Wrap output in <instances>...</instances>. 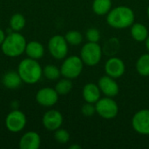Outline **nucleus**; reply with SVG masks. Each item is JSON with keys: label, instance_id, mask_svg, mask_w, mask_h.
Listing matches in <instances>:
<instances>
[{"label": "nucleus", "instance_id": "24", "mask_svg": "<svg viewBox=\"0 0 149 149\" xmlns=\"http://www.w3.org/2000/svg\"><path fill=\"white\" fill-rule=\"evenodd\" d=\"M65 40L67 41L68 45H79L82 43L83 41V36L79 31H68L65 36Z\"/></svg>", "mask_w": 149, "mask_h": 149}, {"label": "nucleus", "instance_id": "20", "mask_svg": "<svg viewBox=\"0 0 149 149\" xmlns=\"http://www.w3.org/2000/svg\"><path fill=\"white\" fill-rule=\"evenodd\" d=\"M136 70L141 76H149V52L141 55L136 62Z\"/></svg>", "mask_w": 149, "mask_h": 149}, {"label": "nucleus", "instance_id": "6", "mask_svg": "<svg viewBox=\"0 0 149 149\" xmlns=\"http://www.w3.org/2000/svg\"><path fill=\"white\" fill-rule=\"evenodd\" d=\"M96 113L102 118L110 120L117 116L119 113V107L115 100L111 97H107L100 99L95 103Z\"/></svg>", "mask_w": 149, "mask_h": 149}, {"label": "nucleus", "instance_id": "1", "mask_svg": "<svg viewBox=\"0 0 149 149\" xmlns=\"http://www.w3.org/2000/svg\"><path fill=\"white\" fill-rule=\"evenodd\" d=\"M135 16L134 10L125 5L117 6L107 13V24L115 29H125L132 26L134 23Z\"/></svg>", "mask_w": 149, "mask_h": 149}, {"label": "nucleus", "instance_id": "11", "mask_svg": "<svg viewBox=\"0 0 149 149\" xmlns=\"http://www.w3.org/2000/svg\"><path fill=\"white\" fill-rule=\"evenodd\" d=\"M58 100V93L55 89L50 87L42 88L36 94V100L43 107H52L57 103Z\"/></svg>", "mask_w": 149, "mask_h": 149}, {"label": "nucleus", "instance_id": "17", "mask_svg": "<svg viewBox=\"0 0 149 149\" xmlns=\"http://www.w3.org/2000/svg\"><path fill=\"white\" fill-rule=\"evenodd\" d=\"M2 82L6 88L16 89L20 86L22 83V79L17 72L10 71L3 76Z\"/></svg>", "mask_w": 149, "mask_h": 149}, {"label": "nucleus", "instance_id": "12", "mask_svg": "<svg viewBox=\"0 0 149 149\" xmlns=\"http://www.w3.org/2000/svg\"><path fill=\"white\" fill-rule=\"evenodd\" d=\"M126 70V66L124 62L119 58H109L105 64V72L107 75L113 78L118 79L121 77Z\"/></svg>", "mask_w": 149, "mask_h": 149}, {"label": "nucleus", "instance_id": "8", "mask_svg": "<svg viewBox=\"0 0 149 149\" xmlns=\"http://www.w3.org/2000/svg\"><path fill=\"white\" fill-rule=\"evenodd\" d=\"M26 124V117L23 112L19 110L11 111L5 119V126L7 129L12 133H17L24 129Z\"/></svg>", "mask_w": 149, "mask_h": 149}, {"label": "nucleus", "instance_id": "30", "mask_svg": "<svg viewBox=\"0 0 149 149\" xmlns=\"http://www.w3.org/2000/svg\"><path fill=\"white\" fill-rule=\"evenodd\" d=\"M81 148V147L79 146V145H72L71 147H70V149H80Z\"/></svg>", "mask_w": 149, "mask_h": 149}, {"label": "nucleus", "instance_id": "3", "mask_svg": "<svg viewBox=\"0 0 149 149\" xmlns=\"http://www.w3.org/2000/svg\"><path fill=\"white\" fill-rule=\"evenodd\" d=\"M26 40L24 37L18 31L11 32L5 37L1 45L2 52L8 57L15 58L23 54L26 47Z\"/></svg>", "mask_w": 149, "mask_h": 149}, {"label": "nucleus", "instance_id": "14", "mask_svg": "<svg viewBox=\"0 0 149 149\" xmlns=\"http://www.w3.org/2000/svg\"><path fill=\"white\" fill-rule=\"evenodd\" d=\"M41 140L38 134L36 132H28L24 134L19 141L21 149H38L40 147Z\"/></svg>", "mask_w": 149, "mask_h": 149}, {"label": "nucleus", "instance_id": "5", "mask_svg": "<svg viewBox=\"0 0 149 149\" xmlns=\"http://www.w3.org/2000/svg\"><path fill=\"white\" fill-rule=\"evenodd\" d=\"M84 63L80 57L70 56L65 58L60 67L61 75L67 79H75L80 75Z\"/></svg>", "mask_w": 149, "mask_h": 149}, {"label": "nucleus", "instance_id": "21", "mask_svg": "<svg viewBox=\"0 0 149 149\" xmlns=\"http://www.w3.org/2000/svg\"><path fill=\"white\" fill-rule=\"evenodd\" d=\"M24 25H25V18L20 13L14 14L10 19V26L12 31H19L24 27Z\"/></svg>", "mask_w": 149, "mask_h": 149}, {"label": "nucleus", "instance_id": "29", "mask_svg": "<svg viewBox=\"0 0 149 149\" xmlns=\"http://www.w3.org/2000/svg\"><path fill=\"white\" fill-rule=\"evenodd\" d=\"M145 41H146V48H147L148 52H149V35H148V37L147 38V39H146Z\"/></svg>", "mask_w": 149, "mask_h": 149}, {"label": "nucleus", "instance_id": "15", "mask_svg": "<svg viewBox=\"0 0 149 149\" xmlns=\"http://www.w3.org/2000/svg\"><path fill=\"white\" fill-rule=\"evenodd\" d=\"M100 89L98 85L93 83L86 84L82 91V95L86 102L95 104L100 99Z\"/></svg>", "mask_w": 149, "mask_h": 149}, {"label": "nucleus", "instance_id": "18", "mask_svg": "<svg viewBox=\"0 0 149 149\" xmlns=\"http://www.w3.org/2000/svg\"><path fill=\"white\" fill-rule=\"evenodd\" d=\"M131 35L134 40L142 42L148 37V30L141 23H134L131 26Z\"/></svg>", "mask_w": 149, "mask_h": 149}, {"label": "nucleus", "instance_id": "22", "mask_svg": "<svg viewBox=\"0 0 149 149\" xmlns=\"http://www.w3.org/2000/svg\"><path fill=\"white\" fill-rule=\"evenodd\" d=\"M72 89V83L70 80V79L67 78L60 79L55 86V90L57 91L58 95H66L71 92Z\"/></svg>", "mask_w": 149, "mask_h": 149}, {"label": "nucleus", "instance_id": "27", "mask_svg": "<svg viewBox=\"0 0 149 149\" xmlns=\"http://www.w3.org/2000/svg\"><path fill=\"white\" fill-rule=\"evenodd\" d=\"M81 112H82V113H83L84 116H86V117H91V116H93L96 113L95 105L94 104H92V103L86 102V104L82 106Z\"/></svg>", "mask_w": 149, "mask_h": 149}, {"label": "nucleus", "instance_id": "16", "mask_svg": "<svg viewBox=\"0 0 149 149\" xmlns=\"http://www.w3.org/2000/svg\"><path fill=\"white\" fill-rule=\"evenodd\" d=\"M24 52L29 58L38 60L44 56L45 49L41 43L38 41H31L26 45Z\"/></svg>", "mask_w": 149, "mask_h": 149}, {"label": "nucleus", "instance_id": "4", "mask_svg": "<svg viewBox=\"0 0 149 149\" xmlns=\"http://www.w3.org/2000/svg\"><path fill=\"white\" fill-rule=\"evenodd\" d=\"M102 57V50L98 43L88 42L83 45L80 52V58L84 64L88 66L98 65Z\"/></svg>", "mask_w": 149, "mask_h": 149}, {"label": "nucleus", "instance_id": "10", "mask_svg": "<svg viewBox=\"0 0 149 149\" xmlns=\"http://www.w3.org/2000/svg\"><path fill=\"white\" fill-rule=\"evenodd\" d=\"M98 86L100 89V92L107 97H115L120 92V87L118 83L115 81V79L108 75L101 77L99 79Z\"/></svg>", "mask_w": 149, "mask_h": 149}, {"label": "nucleus", "instance_id": "7", "mask_svg": "<svg viewBox=\"0 0 149 149\" xmlns=\"http://www.w3.org/2000/svg\"><path fill=\"white\" fill-rule=\"evenodd\" d=\"M48 49L51 55L56 59H63L68 52V43L61 35L52 37L48 42Z\"/></svg>", "mask_w": 149, "mask_h": 149}, {"label": "nucleus", "instance_id": "9", "mask_svg": "<svg viewBox=\"0 0 149 149\" xmlns=\"http://www.w3.org/2000/svg\"><path fill=\"white\" fill-rule=\"evenodd\" d=\"M132 127L135 132L143 135L149 134V109L137 112L132 119Z\"/></svg>", "mask_w": 149, "mask_h": 149}, {"label": "nucleus", "instance_id": "28", "mask_svg": "<svg viewBox=\"0 0 149 149\" xmlns=\"http://www.w3.org/2000/svg\"><path fill=\"white\" fill-rule=\"evenodd\" d=\"M4 38H5V34H4V32H3V31L2 29H0V45L3 44Z\"/></svg>", "mask_w": 149, "mask_h": 149}, {"label": "nucleus", "instance_id": "13", "mask_svg": "<svg viewBox=\"0 0 149 149\" xmlns=\"http://www.w3.org/2000/svg\"><path fill=\"white\" fill-rule=\"evenodd\" d=\"M63 123V116L57 110H50L46 112L43 117V125L49 131H56L60 128Z\"/></svg>", "mask_w": 149, "mask_h": 149}, {"label": "nucleus", "instance_id": "26", "mask_svg": "<svg viewBox=\"0 0 149 149\" xmlns=\"http://www.w3.org/2000/svg\"><path fill=\"white\" fill-rule=\"evenodd\" d=\"M86 37L88 40V42H93V43H98L100 38V33L97 28L92 27L89 28L86 31Z\"/></svg>", "mask_w": 149, "mask_h": 149}, {"label": "nucleus", "instance_id": "19", "mask_svg": "<svg viewBox=\"0 0 149 149\" xmlns=\"http://www.w3.org/2000/svg\"><path fill=\"white\" fill-rule=\"evenodd\" d=\"M112 9V0H93V10L95 14L107 15Z\"/></svg>", "mask_w": 149, "mask_h": 149}, {"label": "nucleus", "instance_id": "31", "mask_svg": "<svg viewBox=\"0 0 149 149\" xmlns=\"http://www.w3.org/2000/svg\"><path fill=\"white\" fill-rule=\"evenodd\" d=\"M147 14H148V16L149 17V5L148 7V9H147Z\"/></svg>", "mask_w": 149, "mask_h": 149}, {"label": "nucleus", "instance_id": "25", "mask_svg": "<svg viewBox=\"0 0 149 149\" xmlns=\"http://www.w3.org/2000/svg\"><path fill=\"white\" fill-rule=\"evenodd\" d=\"M54 138H55V140L58 143H60V144H65L70 140V134H69V133L66 130L58 128V129H57L55 131Z\"/></svg>", "mask_w": 149, "mask_h": 149}, {"label": "nucleus", "instance_id": "2", "mask_svg": "<svg viewBox=\"0 0 149 149\" xmlns=\"http://www.w3.org/2000/svg\"><path fill=\"white\" fill-rule=\"evenodd\" d=\"M17 72L23 82L27 84H35L41 79L43 69L39 63L33 58L23 59L17 67Z\"/></svg>", "mask_w": 149, "mask_h": 149}, {"label": "nucleus", "instance_id": "23", "mask_svg": "<svg viewBox=\"0 0 149 149\" xmlns=\"http://www.w3.org/2000/svg\"><path fill=\"white\" fill-rule=\"evenodd\" d=\"M43 75L50 80H55L60 77L61 72L57 66L53 65H47L43 69Z\"/></svg>", "mask_w": 149, "mask_h": 149}]
</instances>
